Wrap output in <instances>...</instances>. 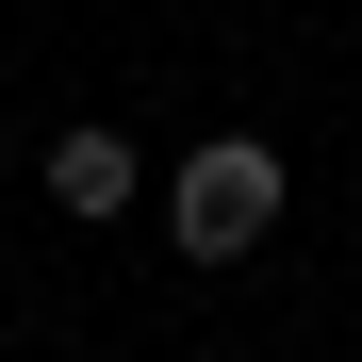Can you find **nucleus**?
Returning <instances> with one entry per match:
<instances>
[{
	"label": "nucleus",
	"instance_id": "obj_1",
	"mask_svg": "<svg viewBox=\"0 0 362 362\" xmlns=\"http://www.w3.org/2000/svg\"><path fill=\"white\" fill-rule=\"evenodd\" d=\"M165 230H181V264H247L264 230H280V148H264V132H214V148H181V181H165Z\"/></svg>",
	"mask_w": 362,
	"mask_h": 362
},
{
	"label": "nucleus",
	"instance_id": "obj_2",
	"mask_svg": "<svg viewBox=\"0 0 362 362\" xmlns=\"http://www.w3.org/2000/svg\"><path fill=\"white\" fill-rule=\"evenodd\" d=\"M132 198H148V181H132V132H99V115H83V132H49V214L99 230V214H132Z\"/></svg>",
	"mask_w": 362,
	"mask_h": 362
}]
</instances>
